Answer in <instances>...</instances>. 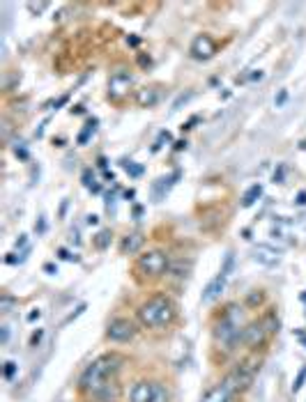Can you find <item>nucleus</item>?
<instances>
[{"label": "nucleus", "instance_id": "12", "mask_svg": "<svg viewBox=\"0 0 306 402\" xmlns=\"http://www.w3.org/2000/svg\"><path fill=\"white\" fill-rule=\"evenodd\" d=\"M235 397L237 395L232 391H228L226 384L219 382V384H212V386L203 393L200 402H235Z\"/></svg>", "mask_w": 306, "mask_h": 402}, {"label": "nucleus", "instance_id": "34", "mask_svg": "<svg viewBox=\"0 0 306 402\" xmlns=\"http://www.w3.org/2000/svg\"><path fill=\"white\" fill-rule=\"evenodd\" d=\"M28 10H30V12H37V14H39V12H44V10H46V3H39V5H35V3H30V5H28Z\"/></svg>", "mask_w": 306, "mask_h": 402}, {"label": "nucleus", "instance_id": "41", "mask_svg": "<svg viewBox=\"0 0 306 402\" xmlns=\"http://www.w3.org/2000/svg\"><path fill=\"white\" fill-rule=\"evenodd\" d=\"M140 65H143V67H145V65H150V58H145V56H140Z\"/></svg>", "mask_w": 306, "mask_h": 402}, {"label": "nucleus", "instance_id": "4", "mask_svg": "<svg viewBox=\"0 0 306 402\" xmlns=\"http://www.w3.org/2000/svg\"><path fill=\"white\" fill-rule=\"evenodd\" d=\"M258 372H260V359L255 354H251L249 359H244L237 365H232V370H228L226 377H223L221 382L228 386V391H232L235 395H240V393L249 391V388L253 386L255 374Z\"/></svg>", "mask_w": 306, "mask_h": 402}, {"label": "nucleus", "instance_id": "26", "mask_svg": "<svg viewBox=\"0 0 306 402\" xmlns=\"http://www.w3.org/2000/svg\"><path fill=\"white\" fill-rule=\"evenodd\" d=\"M122 168H125V170L129 172L131 177H138L140 172H143V168H140V166H136L134 161H122Z\"/></svg>", "mask_w": 306, "mask_h": 402}, {"label": "nucleus", "instance_id": "25", "mask_svg": "<svg viewBox=\"0 0 306 402\" xmlns=\"http://www.w3.org/2000/svg\"><path fill=\"white\" fill-rule=\"evenodd\" d=\"M108 244H111V232H108V230L99 232V235H97V239H95V246H97L99 250H104Z\"/></svg>", "mask_w": 306, "mask_h": 402}, {"label": "nucleus", "instance_id": "16", "mask_svg": "<svg viewBox=\"0 0 306 402\" xmlns=\"http://www.w3.org/2000/svg\"><path fill=\"white\" fill-rule=\"evenodd\" d=\"M260 322L265 324V329H267V333H269V338L272 336H276L278 333V329H281V319H278V315H276V308H269L267 313L260 317Z\"/></svg>", "mask_w": 306, "mask_h": 402}, {"label": "nucleus", "instance_id": "27", "mask_svg": "<svg viewBox=\"0 0 306 402\" xmlns=\"http://www.w3.org/2000/svg\"><path fill=\"white\" fill-rule=\"evenodd\" d=\"M58 258H60V260H67V262H79V255L69 253L67 248H58Z\"/></svg>", "mask_w": 306, "mask_h": 402}, {"label": "nucleus", "instance_id": "40", "mask_svg": "<svg viewBox=\"0 0 306 402\" xmlns=\"http://www.w3.org/2000/svg\"><path fill=\"white\" fill-rule=\"evenodd\" d=\"M127 44H131V46H136V44H138V37H129V39H127Z\"/></svg>", "mask_w": 306, "mask_h": 402}, {"label": "nucleus", "instance_id": "36", "mask_svg": "<svg viewBox=\"0 0 306 402\" xmlns=\"http://www.w3.org/2000/svg\"><path fill=\"white\" fill-rule=\"evenodd\" d=\"M297 205H306V191H299L297 193V200H295Z\"/></svg>", "mask_w": 306, "mask_h": 402}, {"label": "nucleus", "instance_id": "3", "mask_svg": "<svg viewBox=\"0 0 306 402\" xmlns=\"http://www.w3.org/2000/svg\"><path fill=\"white\" fill-rule=\"evenodd\" d=\"M136 319L148 331H161L177 319V304L168 294H152L136 308Z\"/></svg>", "mask_w": 306, "mask_h": 402}, {"label": "nucleus", "instance_id": "13", "mask_svg": "<svg viewBox=\"0 0 306 402\" xmlns=\"http://www.w3.org/2000/svg\"><path fill=\"white\" fill-rule=\"evenodd\" d=\"M226 290V276H221V273H217V276L212 278V281L205 285L203 294H200V301L203 304H209V301H217L219 296H221V292Z\"/></svg>", "mask_w": 306, "mask_h": 402}, {"label": "nucleus", "instance_id": "20", "mask_svg": "<svg viewBox=\"0 0 306 402\" xmlns=\"http://www.w3.org/2000/svg\"><path fill=\"white\" fill-rule=\"evenodd\" d=\"M152 402H171V391H168L166 384L154 382V397Z\"/></svg>", "mask_w": 306, "mask_h": 402}, {"label": "nucleus", "instance_id": "35", "mask_svg": "<svg viewBox=\"0 0 306 402\" xmlns=\"http://www.w3.org/2000/svg\"><path fill=\"white\" fill-rule=\"evenodd\" d=\"M44 271H46V273H58V267L53 262H46V264H44Z\"/></svg>", "mask_w": 306, "mask_h": 402}, {"label": "nucleus", "instance_id": "38", "mask_svg": "<svg viewBox=\"0 0 306 402\" xmlns=\"http://www.w3.org/2000/svg\"><path fill=\"white\" fill-rule=\"evenodd\" d=\"M88 223H90V225H97V223H99V218L95 216V214H90V216H88Z\"/></svg>", "mask_w": 306, "mask_h": 402}, {"label": "nucleus", "instance_id": "8", "mask_svg": "<svg viewBox=\"0 0 306 402\" xmlns=\"http://www.w3.org/2000/svg\"><path fill=\"white\" fill-rule=\"evenodd\" d=\"M217 53V42H214L209 35H196L194 42L189 46V56L194 60H209V58Z\"/></svg>", "mask_w": 306, "mask_h": 402}, {"label": "nucleus", "instance_id": "14", "mask_svg": "<svg viewBox=\"0 0 306 402\" xmlns=\"http://www.w3.org/2000/svg\"><path fill=\"white\" fill-rule=\"evenodd\" d=\"M143 244H145L143 235H138V232H136V235H127L120 244V250H122V255H136L143 248Z\"/></svg>", "mask_w": 306, "mask_h": 402}, {"label": "nucleus", "instance_id": "42", "mask_svg": "<svg viewBox=\"0 0 306 402\" xmlns=\"http://www.w3.org/2000/svg\"><path fill=\"white\" fill-rule=\"evenodd\" d=\"M182 147H186V143H184V140H180V143H175V149H182Z\"/></svg>", "mask_w": 306, "mask_h": 402}, {"label": "nucleus", "instance_id": "31", "mask_svg": "<svg viewBox=\"0 0 306 402\" xmlns=\"http://www.w3.org/2000/svg\"><path fill=\"white\" fill-rule=\"evenodd\" d=\"M85 308H88V306H85V304H81V306H79V308H76V310H74V313H72V315H69V317H67V319H65V324H72V322H74V319H76V317H79V315H81V313H83V310H85Z\"/></svg>", "mask_w": 306, "mask_h": 402}, {"label": "nucleus", "instance_id": "37", "mask_svg": "<svg viewBox=\"0 0 306 402\" xmlns=\"http://www.w3.org/2000/svg\"><path fill=\"white\" fill-rule=\"evenodd\" d=\"M283 172H286V168H278V172H274V182H283Z\"/></svg>", "mask_w": 306, "mask_h": 402}, {"label": "nucleus", "instance_id": "9", "mask_svg": "<svg viewBox=\"0 0 306 402\" xmlns=\"http://www.w3.org/2000/svg\"><path fill=\"white\" fill-rule=\"evenodd\" d=\"M131 85H134V76L127 74V71H115V74L108 79V97L115 99V102L127 97Z\"/></svg>", "mask_w": 306, "mask_h": 402}, {"label": "nucleus", "instance_id": "43", "mask_svg": "<svg viewBox=\"0 0 306 402\" xmlns=\"http://www.w3.org/2000/svg\"><path fill=\"white\" fill-rule=\"evenodd\" d=\"M299 299H301V301H304V304H306V292H301V294H299Z\"/></svg>", "mask_w": 306, "mask_h": 402}, {"label": "nucleus", "instance_id": "11", "mask_svg": "<svg viewBox=\"0 0 306 402\" xmlns=\"http://www.w3.org/2000/svg\"><path fill=\"white\" fill-rule=\"evenodd\" d=\"M253 260L258 264H263V267H276L281 262V250L269 244H258L253 248Z\"/></svg>", "mask_w": 306, "mask_h": 402}, {"label": "nucleus", "instance_id": "39", "mask_svg": "<svg viewBox=\"0 0 306 402\" xmlns=\"http://www.w3.org/2000/svg\"><path fill=\"white\" fill-rule=\"evenodd\" d=\"M19 246H26V235H21V239H16V248Z\"/></svg>", "mask_w": 306, "mask_h": 402}, {"label": "nucleus", "instance_id": "44", "mask_svg": "<svg viewBox=\"0 0 306 402\" xmlns=\"http://www.w3.org/2000/svg\"><path fill=\"white\" fill-rule=\"evenodd\" d=\"M301 345H304V347H306V336H304V338H301Z\"/></svg>", "mask_w": 306, "mask_h": 402}, {"label": "nucleus", "instance_id": "18", "mask_svg": "<svg viewBox=\"0 0 306 402\" xmlns=\"http://www.w3.org/2000/svg\"><path fill=\"white\" fill-rule=\"evenodd\" d=\"M265 304V292L263 290H251L244 299V306L246 308H260Z\"/></svg>", "mask_w": 306, "mask_h": 402}, {"label": "nucleus", "instance_id": "29", "mask_svg": "<svg viewBox=\"0 0 306 402\" xmlns=\"http://www.w3.org/2000/svg\"><path fill=\"white\" fill-rule=\"evenodd\" d=\"M230 269H232V253H228L226 255V262H223V267H221V276H226L228 278V273H230Z\"/></svg>", "mask_w": 306, "mask_h": 402}, {"label": "nucleus", "instance_id": "2", "mask_svg": "<svg viewBox=\"0 0 306 402\" xmlns=\"http://www.w3.org/2000/svg\"><path fill=\"white\" fill-rule=\"evenodd\" d=\"M244 310L240 304H226L217 315L212 326L214 345L223 351H235L242 345V329H244Z\"/></svg>", "mask_w": 306, "mask_h": 402}, {"label": "nucleus", "instance_id": "6", "mask_svg": "<svg viewBox=\"0 0 306 402\" xmlns=\"http://www.w3.org/2000/svg\"><path fill=\"white\" fill-rule=\"evenodd\" d=\"M138 326L140 324H136L134 319H129V317H113L111 322H108L104 338H106L108 342H115V345H125V342H131L136 338Z\"/></svg>", "mask_w": 306, "mask_h": 402}, {"label": "nucleus", "instance_id": "33", "mask_svg": "<svg viewBox=\"0 0 306 402\" xmlns=\"http://www.w3.org/2000/svg\"><path fill=\"white\" fill-rule=\"evenodd\" d=\"M39 317H42V310H39V308H35V310H30V313H28V317H26V319H28V322H37Z\"/></svg>", "mask_w": 306, "mask_h": 402}, {"label": "nucleus", "instance_id": "10", "mask_svg": "<svg viewBox=\"0 0 306 402\" xmlns=\"http://www.w3.org/2000/svg\"><path fill=\"white\" fill-rule=\"evenodd\" d=\"M154 397V382L150 379H136L129 388V402H152Z\"/></svg>", "mask_w": 306, "mask_h": 402}, {"label": "nucleus", "instance_id": "21", "mask_svg": "<svg viewBox=\"0 0 306 402\" xmlns=\"http://www.w3.org/2000/svg\"><path fill=\"white\" fill-rule=\"evenodd\" d=\"M14 308H16V299L5 292V294L0 296V315H10Z\"/></svg>", "mask_w": 306, "mask_h": 402}, {"label": "nucleus", "instance_id": "32", "mask_svg": "<svg viewBox=\"0 0 306 402\" xmlns=\"http://www.w3.org/2000/svg\"><path fill=\"white\" fill-rule=\"evenodd\" d=\"M0 342H3V345L10 342V326H0Z\"/></svg>", "mask_w": 306, "mask_h": 402}, {"label": "nucleus", "instance_id": "5", "mask_svg": "<svg viewBox=\"0 0 306 402\" xmlns=\"http://www.w3.org/2000/svg\"><path fill=\"white\" fill-rule=\"evenodd\" d=\"M168 269H171V260L159 248L145 250V253H140L138 260H136V271L143 273L148 281H157V278L166 276Z\"/></svg>", "mask_w": 306, "mask_h": 402}, {"label": "nucleus", "instance_id": "22", "mask_svg": "<svg viewBox=\"0 0 306 402\" xmlns=\"http://www.w3.org/2000/svg\"><path fill=\"white\" fill-rule=\"evenodd\" d=\"M95 127H97V120H95V117H92V120H90L88 124H85V129L79 134V138H76V143H79V145H85V143H88L90 134H92V131H95Z\"/></svg>", "mask_w": 306, "mask_h": 402}, {"label": "nucleus", "instance_id": "17", "mask_svg": "<svg viewBox=\"0 0 306 402\" xmlns=\"http://www.w3.org/2000/svg\"><path fill=\"white\" fill-rule=\"evenodd\" d=\"M171 184H173V182H171V177H161V180H157V182H154V186H152V193H154V200H157V203L163 198V195L168 193V189H171Z\"/></svg>", "mask_w": 306, "mask_h": 402}, {"label": "nucleus", "instance_id": "19", "mask_svg": "<svg viewBox=\"0 0 306 402\" xmlns=\"http://www.w3.org/2000/svg\"><path fill=\"white\" fill-rule=\"evenodd\" d=\"M263 195V186L260 184H253L249 191L244 193V198H242V207H251V205H255V200Z\"/></svg>", "mask_w": 306, "mask_h": 402}, {"label": "nucleus", "instance_id": "1", "mask_svg": "<svg viewBox=\"0 0 306 402\" xmlns=\"http://www.w3.org/2000/svg\"><path fill=\"white\" fill-rule=\"evenodd\" d=\"M125 361L127 359L122 354H117V351H108V354H102L95 361H90V363L85 365V370L81 372L79 384H76L79 393L83 397H88V400H92L108 382L115 379V374L120 372Z\"/></svg>", "mask_w": 306, "mask_h": 402}, {"label": "nucleus", "instance_id": "28", "mask_svg": "<svg viewBox=\"0 0 306 402\" xmlns=\"http://www.w3.org/2000/svg\"><path fill=\"white\" fill-rule=\"evenodd\" d=\"M42 338H44V329H35L33 336H30V347H39Z\"/></svg>", "mask_w": 306, "mask_h": 402}, {"label": "nucleus", "instance_id": "15", "mask_svg": "<svg viewBox=\"0 0 306 402\" xmlns=\"http://www.w3.org/2000/svg\"><path fill=\"white\" fill-rule=\"evenodd\" d=\"M157 102H159L157 88H143L136 92V104H138L140 108H152V106H157Z\"/></svg>", "mask_w": 306, "mask_h": 402}, {"label": "nucleus", "instance_id": "30", "mask_svg": "<svg viewBox=\"0 0 306 402\" xmlns=\"http://www.w3.org/2000/svg\"><path fill=\"white\" fill-rule=\"evenodd\" d=\"M286 99H288V90H278L276 99H274V104H276V108H281L283 104H286Z\"/></svg>", "mask_w": 306, "mask_h": 402}, {"label": "nucleus", "instance_id": "23", "mask_svg": "<svg viewBox=\"0 0 306 402\" xmlns=\"http://www.w3.org/2000/svg\"><path fill=\"white\" fill-rule=\"evenodd\" d=\"M16 370H19V365H16V361H5V365H3V374H5L7 382H12L16 374Z\"/></svg>", "mask_w": 306, "mask_h": 402}, {"label": "nucleus", "instance_id": "24", "mask_svg": "<svg viewBox=\"0 0 306 402\" xmlns=\"http://www.w3.org/2000/svg\"><path fill=\"white\" fill-rule=\"evenodd\" d=\"M304 382H306V365H301V368H299V372H297V377H295V382H292V393L301 391V386H304Z\"/></svg>", "mask_w": 306, "mask_h": 402}, {"label": "nucleus", "instance_id": "7", "mask_svg": "<svg viewBox=\"0 0 306 402\" xmlns=\"http://www.w3.org/2000/svg\"><path fill=\"white\" fill-rule=\"evenodd\" d=\"M267 340H269V333L260 319H251V322L244 324V329H242V347H246L251 354L263 349L267 345Z\"/></svg>", "mask_w": 306, "mask_h": 402}, {"label": "nucleus", "instance_id": "45", "mask_svg": "<svg viewBox=\"0 0 306 402\" xmlns=\"http://www.w3.org/2000/svg\"><path fill=\"white\" fill-rule=\"evenodd\" d=\"M301 149H306V140H304V143H301Z\"/></svg>", "mask_w": 306, "mask_h": 402}]
</instances>
